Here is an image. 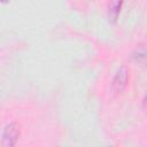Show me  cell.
I'll return each instance as SVG.
<instances>
[{
	"label": "cell",
	"mask_w": 147,
	"mask_h": 147,
	"mask_svg": "<svg viewBox=\"0 0 147 147\" xmlns=\"http://www.w3.org/2000/svg\"><path fill=\"white\" fill-rule=\"evenodd\" d=\"M129 77H130V70H129L125 65L121 67V68L116 71L115 76H114V78H113L111 86H113V90H114L117 94L122 93V92L126 88L127 82H129Z\"/></svg>",
	"instance_id": "cell-1"
},
{
	"label": "cell",
	"mask_w": 147,
	"mask_h": 147,
	"mask_svg": "<svg viewBox=\"0 0 147 147\" xmlns=\"http://www.w3.org/2000/svg\"><path fill=\"white\" fill-rule=\"evenodd\" d=\"M132 59L136 61V62H138V63H140V64H145V60H146V51H145V46L144 45H141L140 47H138L137 49H136V52L132 54Z\"/></svg>",
	"instance_id": "cell-4"
},
{
	"label": "cell",
	"mask_w": 147,
	"mask_h": 147,
	"mask_svg": "<svg viewBox=\"0 0 147 147\" xmlns=\"http://www.w3.org/2000/svg\"><path fill=\"white\" fill-rule=\"evenodd\" d=\"M9 0H0V2H3V3H6V2H8Z\"/></svg>",
	"instance_id": "cell-5"
},
{
	"label": "cell",
	"mask_w": 147,
	"mask_h": 147,
	"mask_svg": "<svg viewBox=\"0 0 147 147\" xmlns=\"http://www.w3.org/2000/svg\"><path fill=\"white\" fill-rule=\"evenodd\" d=\"M20 138V129L15 122L7 124L2 131V144L6 146H14Z\"/></svg>",
	"instance_id": "cell-2"
},
{
	"label": "cell",
	"mask_w": 147,
	"mask_h": 147,
	"mask_svg": "<svg viewBox=\"0 0 147 147\" xmlns=\"http://www.w3.org/2000/svg\"><path fill=\"white\" fill-rule=\"evenodd\" d=\"M123 2H124V0H110L109 8H108V16H109L110 22L116 23V21L118 18V15L121 13Z\"/></svg>",
	"instance_id": "cell-3"
}]
</instances>
